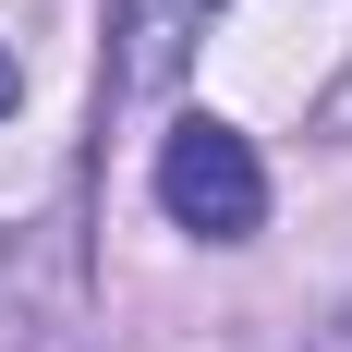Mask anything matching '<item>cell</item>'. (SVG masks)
<instances>
[{"mask_svg":"<svg viewBox=\"0 0 352 352\" xmlns=\"http://www.w3.org/2000/svg\"><path fill=\"white\" fill-rule=\"evenodd\" d=\"M158 207H170V231H195V243H255L267 231V170H255V146L231 134V122H170V146H158Z\"/></svg>","mask_w":352,"mask_h":352,"instance_id":"1","label":"cell"},{"mask_svg":"<svg viewBox=\"0 0 352 352\" xmlns=\"http://www.w3.org/2000/svg\"><path fill=\"white\" fill-rule=\"evenodd\" d=\"M207 12H231V0H122V98H158V85L195 61Z\"/></svg>","mask_w":352,"mask_h":352,"instance_id":"2","label":"cell"},{"mask_svg":"<svg viewBox=\"0 0 352 352\" xmlns=\"http://www.w3.org/2000/svg\"><path fill=\"white\" fill-rule=\"evenodd\" d=\"M304 352H352V304H340V316H328V328H316Z\"/></svg>","mask_w":352,"mask_h":352,"instance_id":"3","label":"cell"},{"mask_svg":"<svg viewBox=\"0 0 352 352\" xmlns=\"http://www.w3.org/2000/svg\"><path fill=\"white\" fill-rule=\"evenodd\" d=\"M12 98H25V73H12V49H0V122H12Z\"/></svg>","mask_w":352,"mask_h":352,"instance_id":"4","label":"cell"}]
</instances>
